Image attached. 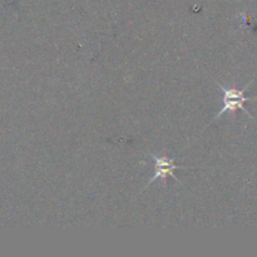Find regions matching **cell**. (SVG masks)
<instances>
[{"label": "cell", "mask_w": 257, "mask_h": 257, "mask_svg": "<svg viewBox=\"0 0 257 257\" xmlns=\"http://www.w3.org/2000/svg\"><path fill=\"white\" fill-rule=\"evenodd\" d=\"M152 157H153V160H155L156 173H155V176H153V177L148 181L147 186H146L145 188H147L148 186H150V183L155 182V181L158 180V178H160L163 183H166V180H167L168 176L172 178H175L177 182H180L181 185H182V182H181V181L175 176L173 171L178 170V168H187V167L176 165L175 158H167V157H165V156H156V155H152Z\"/></svg>", "instance_id": "cell-2"}, {"label": "cell", "mask_w": 257, "mask_h": 257, "mask_svg": "<svg viewBox=\"0 0 257 257\" xmlns=\"http://www.w3.org/2000/svg\"><path fill=\"white\" fill-rule=\"evenodd\" d=\"M217 85L218 88H220V90H222L223 92V107L222 109L217 113V115L215 117L213 122H216V120H217L218 118H221V115L225 114L226 112H230L231 114L235 115V112L238 109L243 110L246 114L251 117V113L243 107V103L245 102L256 100V98L245 97V92L248 89L250 84L246 85L243 89H237V88H226L223 87L222 84H220V83H217Z\"/></svg>", "instance_id": "cell-1"}]
</instances>
